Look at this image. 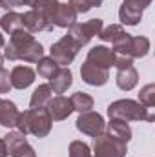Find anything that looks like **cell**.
<instances>
[{
  "mask_svg": "<svg viewBox=\"0 0 155 157\" xmlns=\"http://www.w3.org/2000/svg\"><path fill=\"white\" fill-rule=\"evenodd\" d=\"M51 117L47 115L46 110H26L18 115L17 121V128L22 135H28V133H33L35 137H46L49 132H51Z\"/></svg>",
  "mask_w": 155,
  "mask_h": 157,
  "instance_id": "6da1fadb",
  "label": "cell"
},
{
  "mask_svg": "<svg viewBox=\"0 0 155 157\" xmlns=\"http://www.w3.org/2000/svg\"><path fill=\"white\" fill-rule=\"evenodd\" d=\"M108 115H110V119H119V121H124V122H130V121H148V122H152L153 121L152 108H146L141 102H135V101H130V99H120V101L112 102L108 106Z\"/></svg>",
  "mask_w": 155,
  "mask_h": 157,
  "instance_id": "7a4b0ae2",
  "label": "cell"
},
{
  "mask_svg": "<svg viewBox=\"0 0 155 157\" xmlns=\"http://www.w3.org/2000/svg\"><path fill=\"white\" fill-rule=\"evenodd\" d=\"M102 28H104V24H102L100 18H91V20L82 22V24L80 22H75L73 26H70L68 37L73 40L78 48H82V46H86L93 37H97L102 31Z\"/></svg>",
  "mask_w": 155,
  "mask_h": 157,
  "instance_id": "3957f363",
  "label": "cell"
},
{
  "mask_svg": "<svg viewBox=\"0 0 155 157\" xmlns=\"http://www.w3.org/2000/svg\"><path fill=\"white\" fill-rule=\"evenodd\" d=\"M126 152H128L126 143L112 137L110 133H100L95 137V143H93L95 157H124Z\"/></svg>",
  "mask_w": 155,
  "mask_h": 157,
  "instance_id": "277c9868",
  "label": "cell"
},
{
  "mask_svg": "<svg viewBox=\"0 0 155 157\" xmlns=\"http://www.w3.org/2000/svg\"><path fill=\"white\" fill-rule=\"evenodd\" d=\"M49 51H51V59L59 66H68V64L73 62V59H75V55H77V51H78V46L66 35L59 42H55Z\"/></svg>",
  "mask_w": 155,
  "mask_h": 157,
  "instance_id": "5b68a950",
  "label": "cell"
},
{
  "mask_svg": "<svg viewBox=\"0 0 155 157\" xmlns=\"http://www.w3.org/2000/svg\"><path fill=\"white\" fill-rule=\"evenodd\" d=\"M77 130L82 132L84 135H89V137H97L100 133H104L106 130V122L100 113H95V112H84L80 113L77 119Z\"/></svg>",
  "mask_w": 155,
  "mask_h": 157,
  "instance_id": "8992f818",
  "label": "cell"
},
{
  "mask_svg": "<svg viewBox=\"0 0 155 157\" xmlns=\"http://www.w3.org/2000/svg\"><path fill=\"white\" fill-rule=\"evenodd\" d=\"M150 4H152V0H124L120 9H119L120 22L128 24V26L139 24V20L142 17V9L148 7Z\"/></svg>",
  "mask_w": 155,
  "mask_h": 157,
  "instance_id": "52a82bcc",
  "label": "cell"
},
{
  "mask_svg": "<svg viewBox=\"0 0 155 157\" xmlns=\"http://www.w3.org/2000/svg\"><path fill=\"white\" fill-rule=\"evenodd\" d=\"M46 112L51 117V121H64L71 115L73 106H71V101L68 97L59 95V97H51V101L46 106Z\"/></svg>",
  "mask_w": 155,
  "mask_h": 157,
  "instance_id": "ba28073f",
  "label": "cell"
},
{
  "mask_svg": "<svg viewBox=\"0 0 155 157\" xmlns=\"http://www.w3.org/2000/svg\"><path fill=\"white\" fill-rule=\"evenodd\" d=\"M80 77L89 86H104L108 82L110 75H108V70H102V68H99V66L86 60L82 64V68H80Z\"/></svg>",
  "mask_w": 155,
  "mask_h": 157,
  "instance_id": "9c48e42d",
  "label": "cell"
},
{
  "mask_svg": "<svg viewBox=\"0 0 155 157\" xmlns=\"http://www.w3.org/2000/svg\"><path fill=\"white\" fill-rule=\"evenodd\" d=\"M86 60L102 70H110L115 64V53H113V49H110L106 46H95L93 49H89Z\"/></svg>",
  "mask_w": 155,
  "mask_h": 157,
  "instance_id": "30bf717a",
  "label": "cell"
},
{
  "mask_svg": "<svg viewBox=\"0 0 155 157\" xmlns=\"http://www.w3.org/2000/svg\"><path fill=\"white\" fill-rule=\"evenodd\" d=\"M22 22H24V29H28L29 33H37V31H47L53 29V24L37 9H31L28 13L22 15Z\"/></svg>",
  "mask_w": 155,
  "mask_h": 157,
  "instance_id": "8fae6325",
  "label": "cell"
},
{
  "mask_svg": "<svg viewBox=\"0 0 155 157\" xmlns=\"http://www.w3.org/2000/svg\"><path fill=\"white\" fill-rule=\"evenodd\" d=\"M9 80H11V88H17V90H26L28 86L33 84L35 80V71L29 68V66H15L11 75H9Z\"/></svg>",
  "mask_w": 155,
  "mask_h": 157,
  "instance_id": "7c38bea8",
  "label": "cell"
},
{
  "mask_svg": "<svg viewBox=\"0 0 155 157\" xmlns=\"http://www.w3.org/2000/svg\"><path fill=\"white\" fill-rule=\"evenodd\" d=\"M75 20H77L75 9H73L70 4H60V2H59L55 13H53V17H51V24H53V26H59V28H70V26L75 24Z\"/></svg>",
  "mask_w": 155,
  "mask_h": 157,
  "instance_id": "4fadbf2b",
  "label": "cell"
},
{
  "mask_svg": "<svg viewBox=\"0 0 155 157\" xmlns=\"http://www.w3.org/2000/svg\"><path fill=\"white\" fill-rule=\"evenodd\" d=\"M73 82V75L68 68H59V71L49 78V88L53 93H64Z\"/></svg>",
  "mask_w": 155,
  "mask_h": 157,
  "instance_id": "5bb4252c",
  "label": "cell"
},
{
  "mask_svg": "<svg viewBox=\"0 0 155 157\" xmlns=\"http://www.w3.org/2000/svg\"><path fill=\"white\" fill-rule=\"evenodd\" d=\"M139 73L133 66H126V68H119L117 70V86L124 91H130L137 86Z\"/></svg>",
  "mask_w": 155,
  "mask_h": 157,
  "instance_id": "9a60e30c",
  "label": "cell"
},
{
  "mask_svg": "<svg viewBox=\"0 0 155 157\" xmlns=\"http://www.w3.org/2000/svg\"><path fill=\"white\" fill-rule=\"evenodd\" d=\"M18 115H20V112L17 110L15 102H11V101H0V124L4 128L17 126Z\"/></svg>",
  "mask_w": 155,
  "mask_h": 157,
  "instance_id": "2e32d148",
  "label": "cell"
},
{
  "mask_svg": "<svg viewBox=\"0 0 155 157\" xmlns=\"http://www.w3.org/2000/svg\"><path fill=\"white\" fill-rule=\"evenodd\" d=\"M51 93H53V91H51L49 84H40L39 88L33 91V95H31L29 108H31V110H46L47 102H49L51 97H53Z\"/></svg>",
  "mask_w": 155,
  "mask_h": 157,
  "instance_id": "e0dca14e",
  "label": "cell"
},
{
  "mask_svg": "<svg viewBox=\"0 0 155 157\" xmlns=\"http://www.w3.org/2000/svg\"><path fill=\"white\" fill-rule=\"evenodd\" d=\"M106 133H110L112 137H115V139L122 141V143H128L131 139V128H130V124L124 122V121H119V119H112L110 121Z\"/></svg>",
  "mask_w": 155,
  "mask_h": 157,
  "instance_id": "ac0fdd59",
  "label": "cell"
},
{
  "mask_svg": "<svg viewBox=\"0 0 155 157\" xmlns=\"http://www.w3.org/2000/svg\"><path fill=\"white\" fill-rule=\"evenodd\" d=\"M71 101V106H73V112H78V113H84V112H91L93 108V97L88 95V93H82V91H77L70 97Z\"/></svg>",
  "mask_w": 155,
  "mask_h": 157,
  "instance_id": "d6986e66",
  "label": "cell"
},
{
  "mask_svg": "<svg viewBox=\"0 0 155 157\" xmlns=\"http://www.w3.org/2000/svg\"><path fill=\"white\" fill-rule=\"evenodd\" d=\"M0 28L6 31V33H13L17 29H22L24 28V22H22V15L15 13V11H9L7 15H4L0 18Z\"/></svg>",
  "mask_w": 155,
  "mask_h": 157,
  "instance_id": "ffe728a7",
  "label": "cell"
},
{
  "mask_svg": "<svg viewBox=\"0 0 155 157\" xmlns=\"http://www.w3.org/2000/svg\"><path fill=\"white\" fill-rule=\"evenodd\" d=\"M28 141H26V135H22L20 132H9L6 137H4V144H6V150H7V155H13L20 146H24Z\"/></svg>",
  "mask_w": 155,
  "mask_h": 157,
  "instance_id": "44dd1931",
  "label": "cell"
},
{
  "mask_svg": "<svg viewBox=\"0 0 155 157\" xmlns=\"http://www.w3.org/2000/svg\"><path fill=\"white\" fill-rule=\"evenodd\" d=\"M59 64L51 59V57H42L37 64V73H39L42 78H51L57 71H59Z\"/></svg>",
  "mask_w": 155,
  "mask_h": 157,
  "instance_id": "7402d4cb",
  "label": "cell"
},
{
  "mask_svg": "<svg viewBox=\"0 0 155 157\" xmlns=\"http://www.w3.org/2000/svg\"><path fill=\"white\" fill-rule=\"evenodd\" d=\"M148 49H150V40L146 37H133L130 57L131 59H141V57L148 55Z\"/></svg>",
  "mask_w": 155,
  "mask_h": 157,
  "instance_id": "603a6c76",
  "label": "cell"
},
{
  "mask_svg": "<svg viewBox=\"0 0 155 157\" xmlns=\"http://www.w3.org/2000/svg\"><path fill=\"white\" fill-rule=\"evenodd\" d=\"M139 99H141V104H142V106L153 108L155 106V86L153 84H146V86L141 90Z\"/></svg>",
  "mask_w": 155,
  "mask_h": 157,
  "instance_id": "cb8c5ba5",
  "label": "cell"
},
{
  "mask_svg": "<svg viewBox=\"0 0 155 157\" xmlns=\"http://www.w3.org/2000/svg\"><path fill=\"white\" fill-rule=\"evenodd\" d=\"M122 33H124L122 26H119V24H112V26H108V28H102V31L99 33V37L104 40V42H113V40L119 39Z\"/></svg>",
  "mask_w": 155,
  "mask_h": 157,
  "instance_id": "d4e9b609",
  "label": "cell"
},
{
  "mask_svg": "<svg viewBox=\"0 0 155 157\" xmlns=\"http://www.w3.org/2000/svg\"><path fill=\"white\" fill-rule=\"evenodd\" d=\"M70 157H91L89 146L82 141H73L70 144Z\"/></svg>",
  "mask_w": 155,
  "mask_h": 157,
  "instance_id": "484cf974",
  "label": "cell"
},
{
  "mask_svg": "<svg viewBox=\"0 0 155 157\" xmlns=\"http://www.w3.org/2000/svg\"><path fill=\"white\" fill-rule=\"evenodd\" d=\"M11 90V80H9V71L0 68V93H7Z\"/></svg>",
  "mask_w": 155,
  "mask_h": 157,
  "instance_id": "4316f807",
  "label": "cell"
},
{
  "mask_svg": "<svg viewBox=\"0 0 155 157\" xmlns=\"http://www.w3.org/2000/svg\"><path fill=\"white\" fill-rule=\"evenodd\" d=\"M13 157H37V155H35V150L26 143L24 146H20V148L13 154Z\"/></svg>",
  "mask_w": 155,
  "mask_h": 157,
  "instance_id": "83f0119b",
  "label": "cell"
},
{
  "mask_svg": "<svg viewBox=\"0 0 155 157\" xmlns=\"http://www.w3.org/2000/svg\"><path fill=\"white\" fill-rule=\"evenodd\" d=\"M9 13V6L4 2V0H0V18L4 17V15H7Z\"/></svg>",
  "mask_w": 155,
  "mask_h": 157,
  "instance_id": "f1b7e54d",
  "label": "cell"
},
{
  "mask_svg": "<svg viewBox=\"0 0 155 157\" xmlns=\"http://www.w3.org/2000/svg\"><path fill=\"white\" fill-rule=\"evenodd\" d=\"M40 2H42V0H22V6H29L31 9H35Z\"/></svg>",
  "mask_w": 155,
  "mask_h": 157,
  "instance_id": "f546056e",
  "label": "cell"
},
{
  "mask_svg": "<svg viewBox=\"0 0 155 157\" xmlns=\"http://www.w3.org/2000/svg\"><path fill=\"white\" fill-rule=\"evenodd\" d=\"M0 157H7V150H6V144H4L2 137H0Z\"/></svg>",
  "mask_w": 155,
  "mask_h": 157,
  "instance_id": "4dcf8cb0",
  "label": "cell"
},
{
  "mask_svg": "<svg viewBox=\"0 0 155 157\" xmlns=\"http://www.w3.org/2000/svg\"><path fill=\"white\" fill-rule=\"evenodd\" d=\"M9 7H17V6H22V0H4Z\"/></svg>",
  "mask_w": 155,
  "mask_h": 157,
  "instance_id": "1f68e13d",
  "label": "cell"
},
{
  "mask_svg": "<svg viewBox=\"0 0 155 157\" xmlns=\"http://www.w3.org/2000/svg\"><path fill=\"white\" fill-rule=\"evenodd\" d=\"M86 2H88L89 7H99V6H102V0H86Z\"/></svg>",
  "mask_w": 155,
  "mask_h": 157,
  "instance_id": "d6a6232c",
  "label": "cell"
},
{
  "mask_svg": "<svg viewBox=\"0 0 155 157\" xmlns=\"http://www.w3.org/2000/svg\"><path fill=\"white\" fill-rule=\"evenodd\" d=\"M6 46V40H4V35L0 33V48H4Z\"/></svg>",
  "mask_w": 155,
  "mask_h": 157,
  "instance_id": "836d02e7",
  "label": "cell"
},
{
  "mask_svg": "<svg viewBox=\"0 0 155 157\" xmlns=\"http://www.w3.org/2000/svg\"><path fill=\"white\" fill-rule=\"evenodd\" d=\"M2 62H4V55H0V68H2Z\"/></svg>",
  "mask_w": 155,
  "mask_h": 157,
  "instance_id": "e575fe53",
  "label": "cell"
}]
</instances>
